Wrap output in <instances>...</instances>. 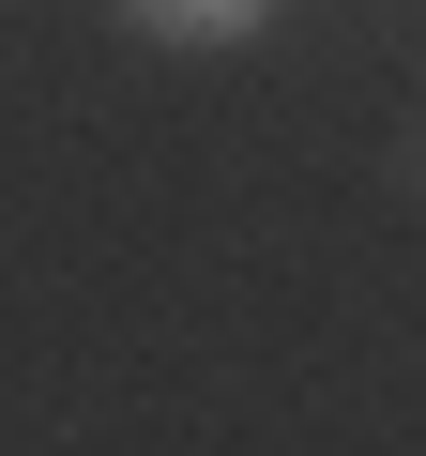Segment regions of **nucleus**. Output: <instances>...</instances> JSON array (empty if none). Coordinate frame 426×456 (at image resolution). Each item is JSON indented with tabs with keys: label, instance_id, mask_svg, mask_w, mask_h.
Masks as SVG:
<instances>
[{
	"label": "nucleus",
	"instance_id": "nucleus-1",
	"mask_svg": "<svg viewBox=\"0 0 426 456\" xmlns=\"http://www.w3.org/2000/svg\"><path fill=\"white\" fill-rule=\"evenodd\" d=\"M122 16L152 46H244V31H274V0H122Z\"/></svg>",
	"mask_w": 426,
	"mask_h": 456
}]
</instances>
